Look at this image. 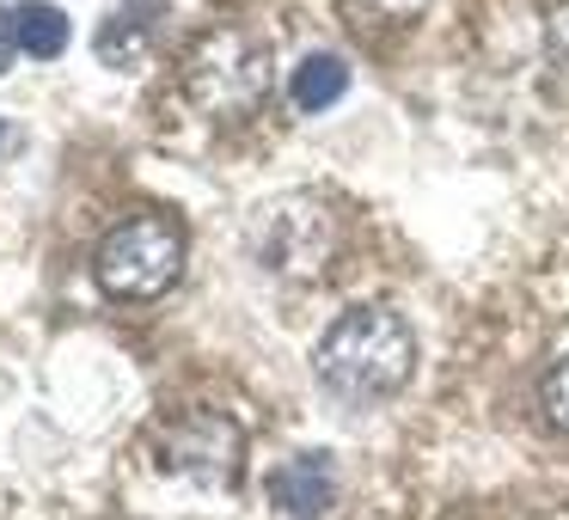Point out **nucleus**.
<instances>
[{"label": "nucleus", "mask_w": 569, "mask_h": 520, "mask_svg": "<svg viewBox=\"0 0 569 520\" xmlns=\"http://www.w3.org/2000/svg\"><path fill=\"white\" fill-rule=\"evenodd\" d=\"M417 368V337L392 307H356L319 337L312 349V373L331 398L343 404H380Z\"/></svg>", "instance_id": "obj_1"}, {"label": "nucleus", "mask_w": 569, "mask_h": 520, "mask_svg": "<svg viewBox=\"0 0 569 520\" xmlns=\"http://www.w3.org/2000/svg\"><path fill=\"white\" fill-rule=\"evenodd\" d=\"M270 80H276L270 43L246 26H214L184 50V92L202 117H214V123L251 117L270 99Z\"/></svg>", "instance_id": "obj_2"}, {"label": "nucleus", "mask_w": 569, "mask_h": 520, "mask_svg": "<svg viewBox=\"0 0 569 520\" xmlns=\"http://www.w3.org/2000/svg\"><path fill=\"white\" fill-rule=\"evenodd\" d=\"M178 270H184V233L166 214H136L111 227L92 258V276L111 300H153L178 282Z\"/></svg>", "instance_id": "obj_3"}, {"label": "nucleus", "mask_w": 569, "mask_h": 520, "mask_svg": "<svg viewBox=\"0 0 569 520\" xmlns=\"http://www.w3.org/2000/svg\"><path fill=\"white\" fill-rule=\"evenodd\" d=\"M246 246L276 276H319L337 251V221L319 197H276L258 209Z\"/></svg>", "instance_id": "obj_4"}, {"label": "nucleus", "mask_w": 569, "mask_h": 520, "mask_svg": "<svg viewBox=\"0 0 569 520\" xmlns=\"http://www.w3.org/2000/svg\"><path fill=\"white\" fill-rule=\"evenodd\" d=\"M227 429H233V422L209 417V410L184 417L166 434V466L197 478V483H227L233 478V459H239V434H227Z\"/></svg>", "instance_id": "obj_5"}, {"label": "nucleus", "mask_w": 569, "mask_h": 520, "mask_svg": "<svg viewBox=\"0 0 569 520\" xmlns=\"http://www.w3.org/2000/svg\"><path fill=\"white\" fill-rule=\"evenodd\" d=\"M270 502L295 520H325L337 508V466L331 453H295L270 471Z\"/></svg>", "instance_id": "obj_6"}, {"label": "nucleus", "mask_w": 569, "mask_h": 520, "mask_svg": "<svg viewBox=\"0 0 569 520\" xmlns=\"http://www.w3.org/2000/svg\"><path fill=\"white\" fill-rule=\"evenodd\" d=\"M160 26H166V0H117V13L99 26L92 50H99L111 68H136L141 56L153 50Z\"/></svg>", "instance_id": "obj_7"}, {"label": "nucleus", "mask_w": 569, "mask_h": 520, "mask_svg": "<svg viewBox=\"0 0 569 520\" xmlns=\"http://www.w3.org/2000/svg\"><path fill=\"white\" fill-rule=\"evenodd\" d=\"M343 92H349V62L331 56V50H319V56H307V62L295 68L288 99H295V111H331Z\"/></svg>", "instance_id": "obj_8"}, {"label": "nucleus", "mask_w": 569, "mask_h": 520, "mask_svg": "<svg viewBox=\"0 0 569 520\" xmlns=\"http://www.w3.org/2000/svg\"><path fill=\"white\" fill-rule=\"evenodd\" d=\"M13 38H19V50L26 56H38V62H50V56H62L68 50V13L62 7H50V0H26L13 13Z\"/></svg>", "instance_id": "obj_9"}, {"label": "nucleus", "mask_w": 569, "mask_h": 520, "mask_svg": "<svg viewBox=\"0 0 569 520\" xmlns=\"http://www.w3.org/2000/svg\"><path fill=\"white\" fill-rule=\"evenodd\" d=\"M539 398H545V417L557 422V429L569 434V356L557 361L551 373H545V386H539Z\"/></svg>", "instance_id": "obj_10"}, {"label": "nucleus", "mask_w": 569, "mask_h": 520, "mask_svg": "<svg viewBox=\"0 0 569 520\" xmlns=\"http://www.w3.org/2000/svg\"><path fill=\"white\" fill-rule=\"evenodd\" d=\"M361 19H380V26H405V19H417L429 0H349Z\"/></svg>", "instance_id": "obj_11"}, {"label": "nucleus", "mask_w": 569, "mask_h": 520, "mask_svg": "<svg viewBox=\"0 0 569 520\" xmlns=\"http://www.w3.org/2000/svg\"><path fill=\"white\" fill-rule=\"evenodd\" d=\"M545 50H551L557 68H569V0L557 7L551 19H545Z\"/></svg>", "instance_id": "obj_12"}, {"label": "nucleus", "mask_w": 569, "mask_h": 520, "mask_svg": "<svg viewBox=\"0 0 569 520\" xmlns=\"http://www.w3.org/2000/svg\"><path fill=\"white\" fill-rule=\"evenodd\" d=\"M13 13H0V74H7V62H13Z\"/></svg>", "instance_id": "obj_13"}, {"label": "nucleus", "mask_w": 569, "mask_h": 520, "mask_svg": "<svg viewBox=\"0 0 569 520\" xmlns=\"http://www.w3.org/2000/svg\"><path fill=\"white\" fill-rule=\"evenodd\" d=\"M7 148H13V129H7V123H0V153H7Z\"/></svg>", "instance_id": "obj_14"}]
</instances>
